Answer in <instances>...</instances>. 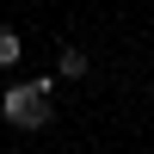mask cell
Returning <instances> with one entry per match:
<instances>
[{"label": "cell", "mask_w": 154, "mask_h": 154, "mask_svg": "<svg viewBox=\"0 0 154 154\" xmlns=\"http://www.w3.org/2000/svg\"><path fill=\"white\" fill-rule=\"evenodd\" d=\"M0 111H6V123H19V130H43L49 123V99H37L31 86H6Z\"/></svg>", "instance_id": "1"}, {"label": "cell", "mask_w": 154, "mask_h": 154, "mask_svg": "<svg viewBox=\"0 0 154 154\" xmlns=\"http://www.w3.org/2000/svg\"><path fill=\"white\" fill-rule=\"evenodd\" d=\"M56 74H68V80H80V74H86V49H62V56H56Z\"/></svg>", "instance_id": "2"}, {"label": "cell", "mask_w": 154, "mask_h": 154, "mask_svg": "<svg viewBox=\"0 0 154 154\" xmlns=\"http://www.w3.org/2000/svg\"><path fill=\"white\" fill-rule=\"evenodd\" d=\"M19 56H25V43H19V31H6V25H0V68H12Z\"/></svg>", "instance_id": "3"}, {"label": "cell", "mask_w": 154, "mask_h": 154, "mask_svg": "<svg viewBox=\"0 0 154 154\" xmlns=\"http://www.w3.org/2000/svg\"><path fill=\"white\" fill-rule=\"evenodd\" d=\"M25 86H31L37 99H49V93H56V74H31V80H25Z\"/></svg>", "instance_id": "4"}]
</instances>
